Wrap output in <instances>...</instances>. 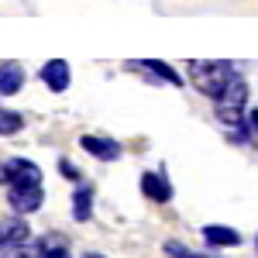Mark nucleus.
<instances>
[{
  "mask_svg": "<svg viewBox=\"0 0 258 258\" xmlns=\"http://www.w3.org/2000/svg\"><path fill=\"white\" fill-rule=\"evenodd\" d=\"M234 76H238V73H234L231 62H220V59H197V62H189V80H193V86H197L200 93L214 97V100L227 90V83L234 80Z\"/></svg>",
  "mask_w": 258,
  "mask_h": 258,
  "instance_id": "1",
  "label": "nucleus"
},
{
  "mask_svg": "<svg viewBox=\"0 0 258 258\" xmlns=\"http://www.w3.org/2000/svg\"><path fill=\"white\" fill-rule=\"evenodd\" d=\"M244 100H248V83L234 76L227 83V90L217 97V117L231 127H241V110H244Z\"/></svg>",
  "mask_w": 258,
  "mask_h": 258,
  "instance_id": "2",
  "label": "nucleus"
},
{
  "mask_svg": "<svg viewBox=\"0 0 258 258\" xmlns=\"http://www.w3.org/2000/svg\"><path fill=\"white\" fill-rule=\"evenodd\" d=\"M41 200H45V189H41V186H11V207L21 210V214L38 210Z\"/></svg>",
  "mask_w": 258,
  "mask_h": 258,
  "instance_id": "3",
  "label": "nucleus"
},
{
  "mask_svg": "<svg viewBox=\"0 0 258 258\" xmlns=\"http://www.w3.org/2000/svg\"><path fill=\"white\" fill-rule=\"evenodd\" d=\"M7 172L14 186H41V169L28 159H11L7 162Z\"/></svg>",
  "mask_w": 258,
  "mask_h": 258,
  "instance_id": "4",
  "label": "nucleus"
},
{
  "mask_svg": "<svg viewBox=\"0 0 258 258\" xmlns=\"http://www.w3.org/2000/svg\"><path fill=\"white\" fill-rule=\"evenodd\" d=\"M41 80H45V86H48L52 93L69 90V62H66V59L45 62V66H41Z\"/></svg>",
  "mask_w": 258,
  "mask_h": 258,
  "instance_id": "5",
  "label": "nucleus"
},
{
  "mask_svg": "<svg viewBox=\"0 0 258 258\" xmlns=\"http://www.w3.org/2000/svg\"><path fill=\"white\" fill-rule=\"evenodd\" d=\"M80 145L90 152V155H97V159H103V162H114V159H120V145L117 141H110V138H97V135H83L80 138Z\"/></svg>",
  "mask_w": 258,
  "mask_h": 258,
  "instance_id": "6",
  "label": "nucleus"
},
{
  "mask_svg": "<svg viewBox=\"0 0 258 258\" xmlns=\"http://www.w3.org/2000/svg\"><path fill=\"white\" fill-rule=\"evenodd\" d=\"M141 193L148 200H155V203H169V200H172V186H169L165 176H159V172H145V176H141Z\"/></svg>",
  "mask_w": 258,
  "mask_h": 258,
  "instance_id": "7",
  "label": "nucleus"
},
{
  "mask_svg": "<svg viewBox=\"0 0 258 258\" xmlns=\"http://www.w3.org/2000/svg\"><path fill=\"white\" fill-rule=\"evenodd\" d=\"M21 86H24V69L18 62H0V93L11 97V93H18Z\"/></svg>",
  "mask_w": 258,
  "mask_h": 258,
  "instance_id": "8",
  "label": "nucleus"
},
{
  "mask_svg": "<svg viewBox=\"0 0 258 258\" xmlns=\"http://www.w3.org/2000/svg\"><path fill=\"white\" fill-rule=\"evenodd\" d=\"M203 238H207V244H217V248H234L241 241V234L234 227H224V224H207L203 227Z\"/></svg>",
  "mask_w": 258,
  "mask_h": 258,
  "instance_id": "9",
  "label": "nucleus"
},
{
  "mask_svg": "<svg viewBox=\"0 0 258 258\" xmlns=\"http://www.w3.org/2000/svg\"><path fill=\"white\" fill-rule=\"evenodd\" d=\"M0 258H45V244H35V241H11V244H0Z\"/></svg>",
  "mask_w": 258,
  "mask_h": 258,
  "instance_id": "10",
  "label": "nucleus"
},
{
  "mask_svg": "<svg viewBox=\"0 0 258 258\" xmlns=\"http://www.w3.org/2000/svg\"><path fill=\"white\" fill-rule=\"evenodd\" d=\"M135 69H148V73H155V76H162V80L169 83V86H182V76L179 73H172L165 62H159V59H141V62H131Z\"/></svg>",
  "mask_w": 258,
  "mask_h": 258,
  "instance_id": "11",
  "label": "nucleus"
},
{
  "mask_svg": "<svg viewBox=\"0 0 258 258\" xmlns=\"http://www.w3.org/2000/svg\"><path fill=\"white\" fill-rule=\"evenodd\" d=\"M90 214H93V189H90V186H80L76 197H73V217L90 220Z\"/></svg>",
  "mask_w": 258,
  "mask_h": 258,
  "instance_id": "12",
  "label": "nucleus"
},
{
  "mask_svg": "<svg viewBox=\"0 0 258 258\" xmlns=\"http://www.w3.org/2000/svg\"><path fill=\"white\" fill-rule=\"evenodd\" d=\"M14 131H21V117L18 114H0V135H14Z\"/></svg>",
  "mask_w": 258,
  "mask_h": 258,
  "instance_id": "13",
  "label": "nucleus"
},
{
  "mask_svg": "<svg viewBox=\"0 0 258 258\" xmlns=\"http://www.w3.org/2000/svg\"><path fill=\"white\" fill-rule=\"evenodd\" d=\"M45 258H69L66 244H45Z\"/></svg>",
  "mask_w": 258,
  "mask_h": 258,
  "instance_id": "14",
  "label": "nucleus"
},
{
  "mask_svg": "<svg viewBox=\"0 0 258 258\" xmlns=\"http://www.w3.org/2000/svg\"><path fill=\"white\" fill-rule=\"evenodd\" d=\"M165 251H169V255H176V258H189V251H186L182 244H176V241H169V244H165Z\"/></svg>",
  "mask_w": 258,
  "mask_h": 258,
  "instance_id": "15",
  "label": "nucleus"
},
{
  "mask_svg": "<svg viewBox=\"0 0 258 258\" xmlns=\"http://www.w3.org/2000/svg\"><path fill=\"white\" fill-rule=\"evenodd\" d=\"M59 172H62V176H69V179H80V172H76V165H69L66 159L59 162Z\"/></svg>",
  "mask_w": 258,
  "mask_h": 258,
  "instance_id": "16",
  "label": "nucleus"
},
{
  "mask_svg": "<svg viewBox=\"0 0 258 258\" xmlns=\"http://www.w3.org/2000/svg\"><path fill=\"white\" fill-rule=\"evenodd\" d=\"M248 120H251V127L258 131V110H251V117H248Z\"/></svg>",
  "mask_w": 258,
  "mask_h": 258,
  "instance_id": "17",
  "label": "nucleus"
},
{
  "mask_svg": "<svg viewBox=\"0 0 258 258\" xmlns=\"http://www.w3.org/2000/svg\"><path fill=\"white\" fill-rule=\"evenodd\" d=\"M83 258H103V255H97V251H90V255H83Z\"/></svg>",
  "mask_w": 258,
  "mask_h": 258,
  "instance_id": "18",
  "label": "nucleus"
},
{
  "mask_svg": "<svg viewBox=\"0 0 258 258\" xmlns=\"http://www.w3.org/2000/svg\"><path fill=\"white\" fill-rule=\"evenodd\" d=\"M189 258H214V255H189Z\"/></svg>",
  "mask_w": 258,
  "mask_h": 258,
  "instance_id": "19",
  "label": "nucleus"
},
{
  "mask_svg": "<svg viewBox=\"0 0 258 258\" xmlns=\"http://www.w3.org/2000/svg\"><path fill=\"white\" fill-rule=\"evenodd\" d=\"M255 248H258V238H255Z\"/></svg>",
  "mask_w": 258,
  "mask_h": 258,
  "instance_id": "20",
  "label": "nucleus"
}]
</instances>
